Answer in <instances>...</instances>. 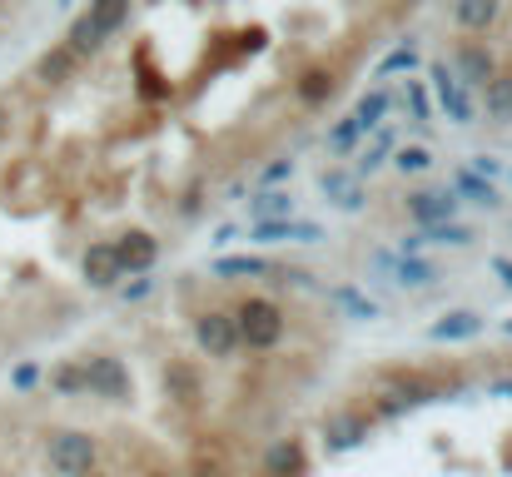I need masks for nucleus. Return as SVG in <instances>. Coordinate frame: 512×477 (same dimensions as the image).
I'll return each instance as SVG.
<instances>
[{
    "instance_id": "f03ea898",
    "label": "nucleus",
    "mask_w": 512,
    "mask_h": 477,
    "mask_svg": "<svg viewBox=\"0 0 512 477\" xmlns=\"http://www.w3.org/2000/svg\"><path fill=\"white\" fill-rule=\"evenodd\" d=\"M234 328H239V343H244L249 353H269V348L284 343L289 318H284V309H279L274 299H244V304L234 309Z\"/></svg>"
},
{
    "instance_id": "49530a36",
    "label": "nucleus",
    "mask_w": 512,
    "mask_h": 477,
    "mask_svg": "<svg viewBox=\"0 0 512 477\" xmlns=\"http://www.w3.org/2000/svg\"><path fill=\"white\" fill-rule=\"evenodd\" d=\"M55 5H60V10H70V5H75V0H55Z\"/></svg>"
},
{
    "instance_id": "dca6fc26",
    "label": "nucleus",
    "mask_w": 512,
    "mask_h": 477,
    "mask_svg": "<svg viewBox=\"0 0 512 477\" xmlns=\"http://www.w3.org/2000/svg\"><path fill=\"white\" fill-rule=\"evenodd\" d=\"M498 15H503V0H453V20H458L468 35L493 30V25H498Z\"/></svg>"
},
{
    "instance_id": "f704fd0d",
    "label": "nucleus",
    "mask_w": 512,
    "mask_h": 477,
    "mask_svg": "<svg viewBox=\"0 0 512 477\" xmlns=\"http://www.w3.org/2000/svg\"><path fill=\"white\" fill-rule=\"evenodd\" d=\"M150 294H155V279H145V274H140L135 284H120V299H125V304H145Z\"/></svg>"
},
{
    "instance_id": "a18cd8bd",
    "label": "nucleus",
    "mask_w": 512,
    "mask_h": 477,
    "mask_svg": "<svg viewBox=\"0 0 512 477\" xmlns=\"http://www.w3.org/2000/svg\"><path fill=\"white\" fill-rule=\"evenodd\" d=\"M503 338H512V318H503Z\"/></svg>"
},
{
    "instance_id": "4be33fe9",
    "label": "nucleus",
    "mask_w": 512,
    "mask_h": 477,
    "mask_svg": "<svg viewBox=\"0 0 512 477\" xmlns=\"http://www.w3.org/2000/svg\"><path fill=\"white\" fill-rule=\"evenodd\" d=\"M393 105H398V95H393V90H368V95L358 100L353 120H358L363 130H383V120L393 115Z\"/></svg>"
},
{
    "instance_id": "ddd939ff",
    "label": "nucleus",
    "mask_w": 512,
    "mask_h": 477,
    "mask_svg": "<svg viewBox=\"0 0 512 477\" xmlns=\"http://www.w3.org/2000/svg\"><path fill=\"white\" fill-rule=\"evenodd\" d=\"M363 443H368V418L334 413V418L324 423V448H329V453H353V448H363Z\"/></svg>"
},
{
    "instance_id": "c85d7f7f",
    "label": "nucleus",
    "mask_w": 512,
    "mask_h": 477,
    "mask_svg": "<svg viewBox=\"0 0 512 477\" xmlns=\"http://www.w3.org/2000/svg\"><path fill=\"white\" fill-rule=\"evenodd\" d=\"M393 169L398 174H428L433 169V150L428 145H403V150H393Z\"/></svg>"
},
{
    "instance_id": "7ed1b4c3",
    "label": "nucleus",
    "mask_w": 512,
    "mask_h": 477,
    "mask_svg": "<svg viewBox=\"0 0 512 477\" xmlns=\"http://www.w3.org/2000/svg\"><path fill=\"white\" fill-rule=\"evenodd\" d=\"M85 393L105 403H130L135 398V373L120 353H90L85 358Z\"/></svg>"
},
{
    "instance_id": "c03bdc74",
    "label": "nucleus",
    "mask_w": 512,
    "mask_h": 477,
    "mask_svg": "<svg viewBox=\"0 0 512 477\" xmlns=\"http://www.w3.org/2000/svg\"><path fill=\"white\" fill-rule=\"evenodd\" d=\"M5 135H10V110L0 105V140H5Z\"/></svg>"
},
{
    "instance_id": "a19ab883",
    "label": "nucleus",
    "mask_w": 512,
    "mask_h": 477,
    "mask_svg": "<svg viewBox=\"0 0 512 477\" xmlns=\"http://www.w3.org/2000/svg\"><path fill=\"white\" fill-rule=\"evenodd\" d=\"M488 269L498 274V284L512 294V259H508V254H493V264H488Z\"/></svg>"
},
{
    "instance_id": "b1692460",
    "label": "nucleus",
    "mask_w": 512,
    "mask_h": 477,
    "mask_svg": "<svg viewBox=\"0 0 512 477\" xmlns=\"http://www.w3.org/2000/svg\"><path fill=\"white\" fill-rule=\"evenodd\" d=\"M334 304H339L348 318H358V323H373V318H383V309L363 294V289H353V284H339L334 289Z\"/></svg>"
},
{
    "instance_id": "79ce46f5",
    "label": "nucleus",
    "mask_w": 512,
    "mask_h": 477,
    "mask_svg": "<svg viewBox=\"0 0 512 477\" xmlns=\"http://www.w3.org/2000/svg\"><path fill=\"white\" fill-rule=\"evenodd\" d=\"M488 398H512V378H493L488 383Z\"/></svg>"
},
{
    "instance_id": "e433bc0d",
    "label": "nucleus",
    "mask_w": 512,
    "mask_h": 477,
    "mask_svg": "<svg viewBox=\"0 0 512 477\" xmlns=\"http://www.w3.org/2000/svg\"><path fill=\"white\" fill-rule=\"evenodd\" d=\"M468 169H473V174H483L488 184H493V179L503 174V164H498V159H493V155H473V159H468Z\"/></svg>"
},
{
    "instance_id": "72a5a7b5",
    "label": "nucleus",
    "mask_w": 512,
    "mask_h": 477,
    "mask_svg": "<svg viewBox=\"0 0 512 477\" xmlns=\"http://www.w3.org/2000/svg\"><path fill=\"white\" fill-rule=\"evenodd\" d=\"M348 184H353V174H348V169H329V174H319V189L329 194V204L339 199V194L348 189Z\"/></svg>"
},
{
    "instance_id": "9b49d317",
    "label": "nucleus",
    "mask_w": 512,
    "mask_h": 477,
    "mask_svg": "<svg viewBox=\"0 0 512 477\" xmlns=\"http://www.w3.org/2000/svg\"><path fill=\"white\" fill-rule=\"evenodd\" d=\"M75 70H80V60H75V55H70V45L60 40V45H50V50L35 60L30 80H35L40 90H60V85H70V80H75Z\"/></svg>"
},
{
    "instance_id": "de8ad7c7",
    "label": "nucleus",
    "mask_w": 512,
    "mask_h": 477,
    "mask_svg": "<svg viewBox=\"0 0 512 477\" xmlns=\"http://www.w3.org/2000/svg\"><path fill=\"white\" fill-rule=\"evenodd\" d=\"M145 477H174V473H145Z\"/></svg>"
},
{
    "instance_id": "f257e3e1",
    "label": "nucleus",
    "mask_w": 512,
    "mask_h": 477,
    "mask_svg": "<svg viewBox=\"0 0 512 477\" xmlns=\"http://www.w3.org/2000/svg\"><path fill=\"white\" fill-rule=\"evenodd\" d=\"M40 453H45L50 477H95L100 468V443L85 428H50Z\"/></svg>"
},
{
    "instance_id": "4468645a",
    "label": "nucleus",
    "mask_w": 512,
    "mask_h": 477,
    "mask_svg": "<svg viewBox=\"0 0 512 477\" xmlns=\"http://www.w3.org/2000/svg\"><path fill=\"white\" fill-rule=\"evenodd\" d=\"M294 95H299V105H309V110H324V105L339 95V80H334V70L314 65V70H304V75L294 80Z\"/></svg>"
},
{
    "instance_id": "cd10ccee",
    "label": "nucleus",
    "mask_w": 512,
    "mask_h": 477,
    "mask_svg": "<svg viewBox=\"0 0 512 477\" xmlns=\"http://www.w3.org/2000/svg\"><path fill=\"white\" fill-rule=\"evenodd\" d=\"M363 135H368V130L348 115V120H339V125L329 130V150H334V155H353V150L363 145Z\"/></svg>"
},
{
    "instance_id": "aec40b11",
    "label": "nucleus",
    "mask_w": 512,
    "mask_h": 477,
    "mask_svg": "<svg viewBox=\"0 0 512 477\" xmlns=\"http://www.w3.org/2000/svg\"><path fill=\"white\" fill-rule=\"evenodd\" d=\"M448 189H453L458 199H473V204H483V209H498V204H503V199H498V184H488V179H483V174H473L468 164L453 174V184H448Z\"/></svg>"
},
{
    "instance_id": "6e6552de",
    "label": "nucleus",
    "mask_w": 512,
    "mask_h": 477,
    "mask_svg": "<svg viewBox=\"0 0 512 477\" xmlns=\"http://www.w3.org/2000/svg\"><path fill=\"white\" fill-rule=\"evenodd\" d=\"M403 209L413 214L418 229H433V224H453L458 219V194L453 189H418L403 199Z\"/></svg>"
},
{
    "instance_id": "1a4fd4ad",
    "label": "nucleus",
    "mask_w": 512,
    "mask_h": 477,
    "mask_svg": "<svg viewBox=\"0 0 512 477\" xmlns=\"http://www.w3.org/2000/svg\"><path fill=\"white\" fill-rule=\"evenodd\" d=\"M80 274H85V284H90V289H120V284H125V269H120V259H115L110 239L85 244V254H80Z\"/></svg>"
},
{
    "instance_id": "7c9ffc66",
    "label": "nucleus",
    "mask_w": 512,
    "mask_h": 477,
    "mask_svg": "<svg viewBox=\"0 0 512 477\" xmlns=\"http://www.w3.org/2000/svg\"><path fill=\"white\" fill-rule=\"evenodd\" d=\"M388 159H393V150H383V145L363 150V155L353 159V169H348V174H353V184H358V179H368V174H378V169H383Z\"/></svg>"
},
{
    "instance_id": "a211bd4d",
    "label": "nucleus",
    "mask_w": 512,
    "mask_h": 477,
    "mask_svg": "<svg viewBox=\"0 0 512 477\" xmlns=\"http://www.w3.org/2000/svg\"><path fill=\"white\" fill-rule=\"evenodd\" d=\"M45 383H50L55 398H90V393H85V358H65V363H55V368L45 373Z\"/></svg>"
},
{
    "instance_id": "ea45409f",
    "label": "nucleus",
    "mask_w": 512,
    "mask_h": 477,
    "mask_svg": "<svg viewBox=\"0 0 512 477\" xmlns=\"http://www.w3.org/2000/svg\"><path fill=\"white\" fill-rule=\"evenodd\" d=\"M234 239H239V224H234V219H229V224H219V229L209 234V244H214V249H229Z\"/></svg>"
},
{
    "instance_id": "a878e982",
    "label": "nucleus",
    "mask_w": 512,
    "mask_h": 477,
    "mask_svg": "<svg viewBox=\"0 0 512 477\" xmlns=\"http://www.w3.org/2000/svg\"><path fill=\"white\" fill-rule=\"evenodd\" d=\"M418 65H423V55H418V50L403 40L398 50H388V55L378 60V80H388V75H413Z\"/></svg>"
},
{
    "instance_id": "58836bf2",
    "label": "nucleus",
    "mask_w": 512,
    "mask_h": 477,
    "mask_svg": "<svg viewBox=\"0 0 512 477\" xmlns=\"http://www.w3.org/2000/svg\"><path fill=\"white\" fill-rule=\"evenodd\" d=\"M403 413H408V403H403V398L388 388V393L378 398V418H403Z\"/></svg>"
},
{
    "instance_id": "c9c22d12",
    "label": "nucleus",
    "mask_w": 512,
    "mask_h": 477,
    "mask_svg": "<svg viewBox=\"0 0 512 477\" xmlns=\"http://www.w3.org/2000/svg\"><path fill=\"white\" fill-rule=\"evenodd\" d=\"M334 204H339L343 214H363V204H368V194H363L358 184H348V189H343V194H339V199H334Z\"/></svg>"
},
{
    "instance_id": "09e8293b",
    "label": "nucleus",
    "mask_w": 512,
    "mask_h": 477,
    "mask_svg": "<svg viewBox=\"0 0 512 477\" xmlns=\"http://www.w3.org/2000/svg\"><path fill=\"white\" fill-rule=\"evenodd\" d=\"M508 184H512V169H508Z\"/></svg>"
},
{
    "instance_id": "37998d69",
    "label": "nucleus",
    "mask_w": 512,
    "mask_h": 477,
    "mask_svg": "<svg viewBox=\"0 0 512 477\" xmlns=\"http://www.w3.org/2000/svg\"><path fill=\"white\" fill-rule=\"evenodd\" d=\"M199 209H204V199H194V194L179 199V214H184V219H199Z\"/></svg>"
},
{
    "instance_id": "2f4dec72",
    "label": "nucleus",
    "mask_w": 512,
    "mask_h": 477,
    "mask_svg": "<svg viewBox=\"0 0 512 477\" xmlns=\"http://www.w3.org/2000/svg\"><path fill=\"white\" fill-rule=\"evenodd\" d=\"M289 179H294V159H269L259 169V189H284Z\"/></svg>"
},
{
    "instance_id": "5701e85b",
    "label": "nucleus",
    "mask_w": 512,
    "mask_h": 477,
    "mask_svg": "<svg viewBox=\"0 0 512 477\" xmlns=\"http://www.w3.org/2000/svg\"><path fill=\"white\" fill-rule=\"evenodd\" d=\"M249 209H254V224L259 219H294V194L289 189H259L249 199Z\"/></svg>"
},
{
    "instance_id": "f3484780",
    "label": "nucleus",
    "mask_w": 512,
    "mask_h": 477,
    "mask_svg": "<svg viewBox=\"0 0 512 477\" xmlns=\"http://www.w3.org/2000/svg\"><path fill=\"white\" fill-rule=\"evenodd\" d=\"M65 45H70V55H75V60H95V55H100L110 40H105V35L95 30V20L80 10V15L70 20V30H65Z\"/></svg>"
},
{
    "instance_id": "c756f323",
    "label": "nucleus",
    "mask_w": 512,
    "mask_h": 477,
    "mask_svg": "<svg viewBox=\"0 0 512 477\" xmlns=\"http://www.w3.org/2000/svg\"><path fill=\"white\" fill-rule=\"evenodd\" d=\"M403 100H408V110H413V120H418V125H428V120H433V100H428L423 80H408V85H403Z\"/></svg>"
},
{
    "instance_id": "9d476101",
    "label": "nucleus",
    "mask_w": 512,
    "mask_h": 477,
    "mask_svg": "<svg viewBox=\"0 0 512 477\" xmlns=\"http://www.w3.org/2000/svg\"><path fill=\"white\" fill-rule=\"evenodd\" d=\"M483 328H488V318L478 314V309H448L443 318L428 323V343H468Z\"/></svg>"
},
{
    "instance_id": "393cba45",
    "label": "nucleus",
    "mask_w": 512,
    "mask_h": 477,
    "mask_svg": "<svg viewBox=\"0 0 512 477\" xmlns=\"http://www.w3.org/2000/svg\"><path fill=\"white\" fill-rule=\"evenodd\" d=\"M483 110H488V120L512 125V75H498V80L483 90Z\"/></svg>"
},
{
    "instance_id": "39448f33",
    "label": "nucleus",
    "mask_w": 512,
    "mask_h": 477,
    "mask_svg": "<svg viewBox=\"0 0 512 477\" xmlns=\"http://www.w3.org/2000/svg\"><path fill=\"white\" fill-rule=\"evenodd\" d=\"M428 75H433V90H438L443 115H448L453 125H473V120H478V100H473V90L453 75V65H448V60H428Z\"/></svg>"
},
{
    "instance_id": "20e7f679",
    "label": "nucleus",
    "mask_w": 512,
    "mask_h": 477,
    "mask_svg": "<svg viewBox=\"0 0 512 477\" xmlns=\"http://www.w3.org/2000/svg\"><path fill=\"white\" fill-rule=\"evenodd\" d=\"M189 333H194L199 353H204V358H219V363L239 358V348H244L229 309H199V314H194V323H189Z\"/></svg>"
},
{
    "instance_id": "0eeeda50",
    "label": "nucleus",
    "mask_w": 512,
    "mask_h": 477,
    "mask_svg": "<svg viewBox=\"0 0 512 477\" xmlns=\"http://www.w3.org/2000/svg\"><path fill=\"white\" fill-rule=\"evenodd\" d=\"M110 249H115L125 274H150L160 264V239L150 229H125L120 239H110Z\"/></svg>"
},
{
    "instance_id": "423d86ee",
    "label": "nucleus",
    "mask_w": 512,
    "mask_h": 477,
    "mask_svg": "<svg viewBox=\"0 0 512 477\" xmlns=\"http://www.w3.org/2000/svg\"><path fill=\"white\" fill-rule=\"evenodd\" d=\"M448 65H453V75H458L468 90H488V85L503 75V70H498V55H493L483 40H463V45L453 50Z\"/></svg>"
},
{
    "instance_id": "412c9836",
    "label": "nucleus",
    "mask_w": 512,
    "mask_h": 477,
    "mask_svg": "<svg viewBox=\"0 0 512 477\" xmlns=\"http://www.w3.org/2000/svg\"><path fill=\"white\" fill-rule=\"evenodd\" d=\"M209 269H214L219 279H264V274H274V264L259 259V254H219Z\"/></svg>"
},
{
    "instance_id": "6ab92c4d",
    "label": "nucleus",
    "mask_w": 512,
    "mask_h": 477,
    "mask_svg": "<svg viewBox=\"0 0 512 477\" xmlns=\"http://www.w3.org/2000/svg\"><path fill=\"white\" fill-rule=\"evenodd\" d=\"M130 10H135V0H90V20H95V30L105 35V40H115L125 25H130Z\"/></svg>"
},
{
    "instance_id": "f8f14e48",
    "label": "nucleus",
    "mask_w": 512,
    "mask_h": 477,
    "mask_svg": "<svg viewBox=\"0 0 512 477\" xmlns=\"http://www.w3.org/2000/svg\"><path fill=\"white\" fill-rule=\"evenodd\" d=\"M309 473V448L299 438H274L264 448V477H304Z\"/></svg>"
},
{
    "instance_id": "2eb2a0df",
    "label": "nucleus",
    "mask_w": 512,
    "mask_h": 477,
    "mask_svg": "<svg viewBox=\"0 0 512 477\" xmlns=\"http://www.w3.org/2000/svg\"><path fill=\"white\" fill-rule=\"evenodd\" d=\"M388 279H393L398 289H428V284H438V279H443V269H438L428 254H413V259H403V254H398V264L388 269Z\"/></svg>"
},
{
    "instance_id": "bb28decb",
    "label": "nucleus",
    "mask_w": 512,
    "mask_h": 477,
    "mask_svg": "<svg viewBox=\"0 0 512 477\" xmlns=\"http://www.w3.org/2000/svg\"><path fill=\"white\" fill-rule=\"evenodd\" d=\"M423 234V244H443V249H463V244H473V229L468 224H433V229H418Z\"/></svg>"
},
{
    "instance_id": "4c0bfd02",
    "label": "nucleus",
    "mask_w": 512,
    "mask_h": 477,
    "mask_svg": "<svg viewBox=\"0 0 512 477\" xmlns=\"http://www.w3.org/2000/svg\"><path fill=\"white\" fill-rule=\"evenodd\" d=\"M135 90H140V100H165L170 95V85H160V75H140Z\"/></svg>"
},
{
    "instance_id": "473e14b6",
    "label": "nucleus",
    "mask_w": 512,
    "mask_h": 477,
    "mask_svg": "<svg viewBox=\"0 0 512 477\" xmlns=\"http://www.w3.org/2000/svg\"><path fill=\"white\" fill-rule=\"evenodd\" d=\"M40 383H45V373H40V363H35V358L10 368V388H15V393H35Z\"/></svg>"
}]
</instances>
